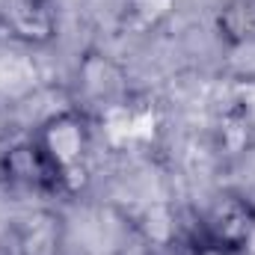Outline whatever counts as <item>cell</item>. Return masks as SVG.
Listing matches in <instances>:
<instances>
[{"mask_svg":"<svg viewBox=\"0 0 255 255\" xmlns=\"http://www.w3.org/2000/svg\"><path fill=\"white\" fill-rule=\"evenodd\" d=\"M30 136L42 145V151L48 154V160L60 172L65 196H77L89 184L92 125H89L86 113H80L74 107L54 110L36 125V130Z\"/></svg>","mask_w":255,"mask_h":255,"instance_id":"obj_1","label":"cell"},{"mask_svg":"<svg viewBox=\"0 0 255 255\" xmlns=\"http://www.w3.org/2000/svg\"><path fill=\"white\" fill-rule=\"evenodd\" d=\"M255 241V202L244 193L226 190L211 199L196 223V247L223 255H241Z\"/></svg>","mask_w":255,"mask_h":255,"instance_id":"obj_2","label":"cell"},{"mask_svg":"<svg viewBox=\"0 0 255 255\" xmlns=\"http://www.w3.org/2000/svg\"><path fill=\"white\" fill-rule=\"evenodd\" d=\"M0 178L24 193H36V196H65L63 178L54 169V163L48 160V154L42 151V145L27 136L15 145H9L0 154Z\"/></svg>","mask_w":255,"mask_h":255,"instance_id":"obj_3","label":"cell"},{"mask_svg":"<svg viewBox=\"0 0 255 255\" xmlns=\"http://www.w3.org/2000/svg\"><path fill=\"white\" fill-rule=\"evenodd\" d=\"M6 30L24 45H48L57 33L54 0H12Z\"/></svg>","mask_w":255,"mask_h":255,"instance_id":"obj_4","label":"cell"},{"mask_svg":"<svg viewBox=\"0 0 255 255\" xmlns=\"http://www.w3.org/2000/svg\"><path fill=\"white\" fill-rule=\"evenodd\" d=\"M217 30L229 45L255 42V0H229L217 12Z\"/></svg>","mask_w":255,"mask_h":255,"instance_id":"obj_5","label":"cell"},{"mask_svg":"<svg viewBox=\"0 0 255 255\" xmlns=\"http://www.w3.org/2000/svg\"><path fill=\"white\" fill-rule=\"evenodd\" d=\"M9 9H12V0H0V30H6L9 24Z\"/></svg>","mask_w":255,"mask_h":255,"instance_id":"obj_6","label":"cell"}]
</instances>
